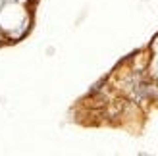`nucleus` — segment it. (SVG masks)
Returning <instances> with one entry per match:
<instances>
[{
    "mask_svg": "<svg viewBox=\"0 0 158 156\" xmlns=\"http://www.w3.org/2000/svg\"><path fill=\"white\" fill-rule=\"evenodd\" d=\"M39 0H0V46L23 41L35 21Z\"/></svg>",
    "mask_w": 158,
    "mask_h": 156,
    "instance_id": "f257e3e1",
    "label": "nucleus"
}]
</instances>
